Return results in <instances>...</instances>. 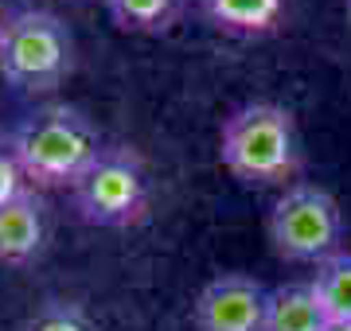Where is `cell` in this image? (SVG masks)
Segmentation results:
<instances>
[{
	"instance_id": "15",
	"label": "cell",
	"mask_w": 351,
	"mask_h": 331,
	"mask_svg": "<svg viewBox=\"0 0 351 331\" xmlns=\"http://www.w3.org/2000/svg\"><path fill=\"white\" fill-rule=\"evenodd\" d=\"M348 20H351V0H348Z\"/></svg>"
},
{
	"instance_id": "9",
	"label": "cell",
	"mask_w": 351,
	"mask_h": 331,
	"mask_svg": "<svg viewBox=\"0 0 351 331\" xmlns=\"http://www.w3.org/2000/svg\"><path fill=\"white\" fill-rule=\"evenodd\" d=\"M203 16L223 36L262 39L281 27L285 0H203Z\"/></svg>"
},
{
	"instance_id": "13",
	"label": "cell",
	"mask_w": 351,
	"mask_h": 331,
	"mask_svg": "<svg viewBox=\"0 0 351 331\" xmlns=\"http://www.w3.org/2000/svg\"><path fill=\"white\" fill-rule=\"evenodd\" d=\"M27 191H32V187H27L24 168L16 164L12 148L4 144V148H0V207L16 203V199H20V195H27Z\"/></svg>"
},
{
	"instance_id": "14",
	"label": "cell",
	"mask_w": 351,
	"mask_h": 331,
	"mask_svg": "<svg viewBox=\"0 0 351 331\" xmlns=\"http://www.w3.org/2000/svg\"><path fill=\"white\" fill-rule=\"evenodd\" d=\"M328 331H351V323H332Z\"/></svg>"
},
{
	"instance_id": "12",
	"label": "cell",
	"mask_w": 351,
	"mask_h": 331,
	"mask_svg": "<svg viewBox=\"0 0 351 331\" xmlns=\"http://www.w3.org/2000/svg\"><path fill=\"white\" fill-rule=\"evenodd\" d=\"M20 331H98V328H94V319H90L78 304L47 300V304L36 308V312L20 323Z\"/></svg>"
},
{
	"instance_id": "2",
	"label": "cell",
	"mask_w": 351,
	"mask_h": 331,
	"mask_svg": "<svg viewBox=\"0 0 351 331\" xmlns=\"http://www.w3.org/2000/svg\"><path fill=\"white\" fill-rule=\"evenodd\" d=\"M16 164L36 187H75L82 172L101 156V133L75 105H39L8 133Z\"/></svg>"
},
{
	"instance_id": "5",
	"label": "cell",
	"mask_w": 351,
	"mask_h": 331,
	"mask_svg": "<svg viewBox=\"0 0 351 331\" xmlns=\"http://www.w3.org/2000/svg\"><path fill=\"white\" fill-rule=\"evenodd\" d=\"M71 203L90 226H133L149 207V172L133 148L113 144L71 187Z\"/></svg>"
},
{
	"instance_id": "10",
	"label": "cell",
	"mask_w": 351,
	"mask_h": 331,
	"mask_svg": "<svg viewBox=\"0 0 351 331\" xmlns=\"http://www.w3.org/2000/svg\"><path fill=\"white\" fill-rule=\"evenodd\" d=\"M106 12L121 31L137 36H160L176 24L180 0H106Z\"/></svg>"
},
{
	"instance_id": "11",
	"label": "cell",
	"mask_w": 351,
	"mask_h": 331,
	"mask_svg": "<svg viewBox=\"0 0 351 331\" xmlns=\"http://www.w3.org/2000/svg\"><path fill=\"white\" fill-rule=\"evenodd\" d=\"M316 293L328 308L332 323H351V254L328 257L324 265H316Z\"/></svg>"
},
{
	"instance_id": "8",
	"label": "cell",
	"mask_w": 351,
	"mask_h": 331,
	"mask_svg": "<svg viewBox=\"0 0 351 331\" xmlns=\"http://www.w3.org/2000/svg\"><path fill=\"white\" fill-rule=\"evenodd\" d=\"M328 308L313 280H289L269 289V316L265 331H328Z\"/></svg>"
},
{
	"instance_id": "7",
	"label": "cell",
	"mask_w": 351,
	"mask_h": 331,
	"mask_svg": "<svg viewBox=\"0 0 351 331\" xmlns=\"http://www.w3.org/2000/svg\"><path fill=\"white\" fill-rule=\"evenodd\" d=\"M47 242V207L36 191L0 207V265H32Z\"/></svg>"
},
{
	"instance_id": "3",
	"label": "cell",
	"mask_w": 351,
	"mask_h": 331,
	"mask_svg": "<svg viewBox=\"0 0 351 331\" xmlns=\"http://www.w3.org/2000/svg\"><path fill=\"white\" fill-rule=\"evenodd\" d=\"M75 70V36L47 8H24L0 27V75L24 94H47Z\"/></svg>"
},
{
	"instance_id": "6",
	"label": "cell",
	"mask_w": 351,
	"mask_h": 331,
	"mask_svg": "<svg viewBox=\"0 0 351 331\" xmlns=\"http://www.w3.org/2000/svg\"><path fill=\"white\" fill-rule=\"evenodd\" d=\"M269 289L246 273H223L203 284L191 304L195 331H265Z\"/></svg>"
},
{
	"instance_id": "4",
	"label": "cell",
	"mask_w": 351,
	"mask_h": 331,
	"mask_svg": "<svg viewBox=\"0 0 351 331\" xmlns=\"http://www.w3.org/2000/svg\"><path fill=\"white\" fill-rule=\"evenodd\" d=\"M265 234L269 246L281 261H297V265H324L328 257L343 254V215L332 191L316 187V183H293L277 195L265 218Z\"/></svg>"
},
{
	"instance_id": "1",
	"label": "cell",
	"mask_w": 351,
	"mask_h": 331,
	"mask_svg": "<svg viewBox=\"0 0 351 331\" xmlns=\"http://www.w3.org/2000/svg\"><path fill=\"white\" fill-rule=\"evenodd\" d=\"M219 160L246 187H293L301 172V133L285 105L246 102L223 121Z\"/></svg>"
}]
</instances>
